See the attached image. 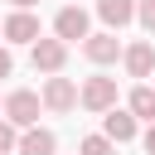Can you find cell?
<instances>
[{
  "mask_svg": "<svg viewBox=\"0 0 155 155\" xmlns=\"http://www.w3.org/2000/svg\"><path fill=\"white\" fill-rule=\"evenodd\" d=\"M39 102H44L48 111H58V116H63V111H73V107H78V87H73L68 78H48Z\"/></svg>",
  "mask_w": 155,
  "mask_h": 155,
  "instance_id": "cell-3",
  "label": "cell"
},
{
  "mask_svg": "<svg viewBox=\"0 0 155 155\" xmlns=\"http://www.w3.org/2000/svg\"><path fill=\"white\" fill-rule=\"evenodd\" d=\"M78 150H82V155H116V145H111L107 136H82Z\"/></svg>",
  "mask_w": 155,
  "mask_h": 155,
  "instance_id": "cell-13",
  "label": "cell"
},
{
  "mask_svg": "<svg viewBox=\"0 0 155 155\" xmlns=\"http://www.w3.org/2000/svg\"><path fill=\"white\" fill-rule=\"evenodd\" d=\"M10 5H15V10H29V5H34V0H10Z\"/></svg>",
  "mask_w": 155,
  "mask_h": 155,
  "instance_id": "cell-18",
  "label": "cell"
},
{
  "mask_svg": "<svg viewBox=\"0 0 155 155\" xmlns=\"http://www.w3.org/2000/svg\"><path fill=\"white\" fill-rule=\"evenodd\" d=\"M63 63H68V44H63V39H39V44H34V68L58 73Z\"/></svg>",
  "mask_w": 155,
  "mask_h": 155,
  "instance_id": "cell-6",
  "label": "cell"
},
{
  "mask_svg": "<svg viewBox=\"0 0 155 155\" xmlns=\"http://www.w3.org/2000/svg\"><path fill=\"white\" fill-rule=\"evenodd\" d=\"M39 107H44V102H39L34 92H24V87L5 97V116H10V126H24V131L39 126Z\"/></svg>",
  "mask_w": 155,
  "mask_h": 155,
  "instance_id": "cell-2",
  "label": "cell"
},
{
  "mask_svg": "<svg viewBox=\"0 0 155 155\" xmlns=\"http://www.w3.org/2000/svg\"><path fill=\"white\" fill-rule=\"evenodd\" d=\"M136 19H140V24L155 34V0H136Z\"/></svg>",
  "mask_w": 155,
  "mask_h": 155,
  "instance_id": "cell-14",
  "label": "cell"
},
{
  "mask_svg": "<svg viewBox=\"0 0 155 155\" xmlns=\"http://www.w3.org/2000/svg\"><path fill=\"white\" fill-rule=\"evenodd\" d=\"M0 34H5L10 44H39V19H34L29 10H15V15L0 24Z\"/></svg>",
  "mask_w": 155,
  "mask_h": 155,
  "instance_id": "cell-4",
  "label": "cell"
},
{
  "mask_svg": "<svg viewBox=\"0 0 155 155\" xmlns=\"http://www.w3.org/2000/svg\"><path fill=\"white\" fill-rule=\"evenodd\" d=\"M15 145H19V136H15V126H10V121H0V155H10Z\"/></svg>",
  "mask_w": 155,
  "mask_h": 155,
  "instance_id": "cell-15",
  "label": "cell"
},
{
  "mask_svg": "<svg viewBox=\"0 0 155 155\" xmlns=\"http://www.w3.org/2000/svg\"><path fill=\"white\" fill-rule=\"evenodd\" d=\"M19 155H53L58 150V140H53V131H44V126H29L24 136H19V145H15Z\"/></svg>",
  "mask_w": 155,
  "mask_h": 155,
  "instance_id": "cell-9",
  "label": "cell"
},
{
  "mask_svg": "<svg viewBox=\"0 0 155 155\" xmlns=\"http://www.w3.org/2000/svg\"><path fill=\"white\" fill-rule=\"evenodd\" d=\"M78 102L87 111H111L116 107V78H87L82 92H78Z\"/></svg>",
  "mask_w": 155,
  "mask_h": 155,
  "instance_id": "cell-1",
  "label": "cell"
},
{
  "mask_svg": "<svg viewBox=\"0 0 155 155\" xmlns=\"http://www.w3.org/2000/svg\"><path fill=\"white\" fill-rule=\"evenodd\" d=\"M53 34L68 44V39H87V15L78 10V5H63L58 10V19H53Z\"/></svg>",
  "mask_w": 155,
  "mask_h": 155,
  "instance_id": "cell-5",
  "label": "cell"
},
{
  "mask_svg": "<svg viewBox=\"0 0 155 155\" xmlns=\"http://www.w3.org/2000/svg\"><path fill=\"white\" fill-rule=\"evenodd\" d=\"M121 58H126V73H131V78H150V73H155V48H150V44H131Z\"/></svg>",
  "mask_w": 155,
  "mask_h": 155,
  "instance_id": "cell-10",
  "label": "cell"
},
{
  "mask_svg": "<svg viewBox=\"0 0 155 155\" xmlns=\"http://www.w3.org/2000/svg\"><path fill=\"white\" fill-rule=\"evenodd\" d=\"M82 53H87L92 63H116L121 44H116V34H87V39H82Z\"/></svg>",
  "mask_w": 155,
  "mask_h": 155,
  "instance_id": "cell-8",
  "label": "cell"
},
{
  "mask_svg": "<svg viewBox=\"0 0 155 155\" xmlns=\"http://www.w3.org/2000/svg\"><path fill=\"white\" fill-rule=\"evenodd\" d=\"M97 15H102L111 29H121V24L136 19V0H97Z\"/></svg>",
  "mask_w": 155,
  "mask_h": 155,
  "instance_id": "cell-11",
  "label": "cell"
},
{
  "mask_svg": "<svg viewBox=\"0 0 155 155\" xmlns=\"http://www.w3.org/2000/svg\"><path fill=\"white\" fill-rule=\"evenodd\" d=\"M145 150L155 155V121H150V131H145Z\"/></svg>",
  "mask_w": 155,
  "mask_h": 155,
  "instance_id": "cell-17",
  "label": "cell"
},
{
  "mask_svg": "<svg viewBox=\"0 0 155 155\" xmlns=\"http://www.w3.org/2000/svg\"><path fill=\"white\" fill-rule=\"evenodd\" d=\"M131 116L136 121H155V87H136L131 92Z\"/></svg>",
  "mask_w": 155,
  "mask_h": 155,
  "instance_id": "cell-12",
  "label": "cell"
},
{
  "mask_svg": "<svg viewBox=\"0 0 155 155\" xmlns=\"http://www.w3.org/2000/svg\"><path fill=\"white\" fill-rule=\"evenodd\" d=\"M10 68H15V58H10V48H0V78H10Z\"/></svg>",
  "mask_w": 155,
  "mask_h": 155,
  "instance_id": "cell-16",
  "label": "cell"
},
{
  "mask_svg": "<svg viewBox=\"0 0 155 155\" xmlns=\"http://www.w3.org/2000/svg\"><path fill=\"white\" fill-rule=\"evenodd\" d=\"M102 136L111 140V145H126V140H136V116L131 111H107V121H102Z\"/></svg>",
  "mask_w": 155,
  "mask_h": 155,
  "instance_id": "cell-7",
  "label": "cell"
}]
</instances>
